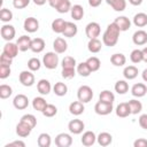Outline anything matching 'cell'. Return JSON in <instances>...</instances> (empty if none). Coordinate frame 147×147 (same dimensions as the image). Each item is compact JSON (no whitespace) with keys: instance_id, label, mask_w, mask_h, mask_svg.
Instances as JSON below:
<instances>
[{"instance_id":"obj_49","label":"cell","mask_w":147,"mask_h":147,"mask_svg":"<svg viewBox=\"0 0 147 147\" xmlns=\"http://www.w3.org/2000/svg\"><path fill=\"white\" fill-rule=\"evenodd\" d=\"M62 77L65 79H71L76 75V69L75 68H62Z\"/></svg>"},{"instance_id":"obj_50","label":"cell","mask_w":147,"mask_h":147,"mask_svg":"<svg viewBox=\"0 0 147 147\" xmlns=\"http://www.w3.org/2000/svg\"><path fill=\"white\" fill-rule=\"evenodd\" d=\"M10 65H5V64H0V78L1 79H6L7 77L10 76Z\"/></svg>"},{"instance_id":"obj_58","label":"cell","mask_w":147,"mask_h":147,"mask_svg":"<svg viewBox=\"0 0 147 147\" xmlns=\"http://www.w3.org/2000/svg\"><path fill=\"white\" fill-rule=\"evenodd\" d=\"M141 51H142V61L147 63V47L142 48Z\"/></svg>"},{"instance_id":"obj_5","label":"cell","mask_w":147,"mask_h":147,"mask_svg":"<svg viewBox=\"0 0 147 147\" xmlns=\"http://www.w3.org/2000/svg\"><path fill=\"white\" fill-rule=\"evenodd\" d=\"M18 79H20V83L26 87H30L34 84V75L32 74L31 70H23L20 74Z\"/></svg>"},{"instance_id":"obj_24","label":"cell","mask_w":147,"mask_h":147,"mask_svg":"<svg viewBox=\"0 0 147 147\" xmlns=\"http://www.w3.org/2000/svg\"><path fill=\"white\" fill-rule=\"evenodd\" d=\"M45 48V40L42 38H34L31 41V51L33 53H41Z\"/></svg>"},{"instance_id":"obj_40","label":"cell","mask_w":147,"mask_h":147,"mask_svg":"<svg viewBox=\"0 0 147 147\" xmlns=\"http://www.w3.org/2000/svg\"><path fill=\"white\" fill-rule=\"evenodd\" d=\"M86 63L88 64V67H90V69H91L92 72H93V71H98V70L100 69V65H101V62H100V60H99L96 56H91V57H88V59L86 60Z\"/></svg>"},{"instance_id":"obj_17","label":"cell","mask_w":147,"mask_h":147,"mask_svg":"<svg viewBox=\"0 0 147 147\" xmlns=\"http://www.w3.org/2000/svg\"><path fill=\"white\" fill-rule=\"evenodd\" d=\"M82 144L86 147H90L92 145H94V142L96 141V136L93 131H86L83 133L82 136V139H80Z\"/></svg>"},{"instance_id":"obj_32","label":"cell","mask_w":147,"mask_h":147,"mask_svg":"<svg viewBox=\"0 0 147 147\" xmlns=\"http://www.w3.org/2000/svg\"><path fill=\"white\" fill-rule=\"evenodd\" d=\"M101 47H102V44L98 38H93V39L88 40L87 48L91 53H99L101 51Z\"/></svg>"},{"instance_id":"obj_60","label":"cell","mask_w":147,"mask_h":147,"mask_svg":"<svg viewBox=\"0 0 147 147\" xmlns=\"http://www.w3.org/2000/svg\"><path fill=\"white\" fill-rule=\"evenodd\" d=\"M37 6H42V5H45L46 3V1H48V0H32Z\"/></svg>"},{"instance_id":"obj_33","label":"cell","mask_w":147,"mask_h":147,"mask_svg":"<svg viewBox=\"0 0 147 147\" xmlns=\"http://www.w3.org/2000/svg\"><path fill=\"white\" fill-rule=\"evenodd\" d=\"M37 144L39 147H49L52 144V138L48 133H40L37 139Z\"/></svg>"},{"instance_id":"obj_2","label":"cell","mask_w":147,"mask_h":147,"mask_svg":"<svg viewBox=\"0 0 147 147\" xmlns=\"http://www.w3.org/2000/svg\"><path fill=\"white\" fill-rule=\"evenodd\" d=\"M42 64L49 70L56 69V67L59 65V55H57V53L47 52L42 57Z\"/></svg>"},{"instance_id":"obj_19","label":"cell","mask_w":147,"mask_h":147,"mask_svg":"<svg viewBox=\"0 0 147 147\" xmlns=\"http://www.w3.org/2000/svg\"><path fill=\"white\" fill-rule=\"evenodd\" d=\"M84 110H85L84 103L82 101H79V100L78 101H74V102H71L69 105V111H70V114L75 115V116L82 115L84 113Z\"/></svg>"},{"instance_id":"obj_28","label":"cell","mask_w":147,"mask_h":147,"mask_svg":"<svg viewBox=\"0 0 147 147\" xmlns=\"http://www.w3.org/2000/svg\"><path fill=\"white\" fill-rule=\"evenodd\" d=\"M65 24H67V21H64L63 18H55L52 22V30L56 33H63Z\"/></svg>"},{"instance_id":"obj_11","label":"cell","mask_w":147,"mask_h":147,"mask_svg":"<svg viewBox=\"0 0 147 147\" xmlns=\"http://www.w3.org/2000/svg\"><path fill=\"white\" fill-rule=\"evenodd\" d=\"M85 127V124L83 123V121L80 119H71L69 123H68V129L71 133L74 134H79L83 132Z\"/></svg>"},{"instance_id":"obj_41","label":"cell","mask_w":147,"mask_h":147,"mask_svg":"<svg viewBox=\"0 0 147 147\" xmlns=\"http://www.w3.org/2000/svg\"><path fill=\"white\" fill-rule=\"evenodd\" d=\"M114 88L118 94H125L129 91V84L125 80H117Z\"/></svg>"},{"instance_id":"obj_29","label":"cell","mask_w":147,"mask_h":147,"mask_svg":"<svg viewBox=\"0 0 147 147\" xmlns=\"http://www.w3.org/2000/svg\"><path fill=\"white\" fill-rule=\"evenodd\" d=\"M133 24L138 28H144L147 25V14L145 13H138L133 17Z\"/></svg>"},{"instance_id":"obj_13","label":"cell","mask_w":147,"mask_h":147,"mask_svg":"<svg viewBox=\"0 0 147 147\" xmlns=\"http://www.w3.org/2000/svg\"><path fill=\"white\" fill-rule=\"evenodd\" d=\"M147 93V86L144 83H137L131 88V94L136 98H142Z\"/></svg>"},{"instance_id":"obj_35","label":"cell","mask_w":147,"mask_h":147,"mask_svg":"<svg viewBox=\"0 0 147 147\" xmlns=\"http://www.w3.org/2000/svg\"><path fill=\"white\" fill-rule=\"evenodd\" d=\"M46 106H47V102L41 96H37V98H34L32 100V107H33L34 110H38V111H41L42 113V110L45 109Z\"/></svg>"},{"instance_id":"obj_44","label":"cell","mask_w":147,"mask_h":147,"mask_svg":"<svg viewBox=\"0 0 147 147\" xmlns=\"http://www.w3.org/2000/svg\"><path fill=\"white\" fill-rule=\"evenodd\" d=\"M13 94V88L9 85L2 84L0 85V98L1 99H7Z\"/></svg>"},{"instance_id":"obj_15","label":"cell","mask_w":147,"mask_h":147,"mask_svg":"<svg viewBox=\"0 0 147 147\" xmlns=\"http://www.w3.org/2000/svg\"><path fill=\"white\" fill-rule=\"evenodd\" d=\"M53 48H54V52L55 53L62 54V53H64L68 49V44H67V41L63 38L59 37V38H56L53 41Z\"/></svg>"},{"instance_id":"obj_10","label":"cell","mask_w":147,"mask_h":147,"mask_svg":"<svg viewBox=\"0 0 147 147\" xmlns=\"http://www.w3.org/2000/svg\"><path fill=\"white\" fill-rule=\"evenodd\" d=\"M13 106L16 109H18V110L25 109L29 106V99H28V96L24 95V94H17L14 98V100H13Z\"/></svg>"},{"instance_id":"obj_51","label":"cell","mask_w":147,"mask_h":147,"mask_svg":"<svg viewBox=\"0 0 147 147\" xmlns=\"http://www.w3.org/2000/svg\"><path fill=\"white\" fill-rule=\"evenodd\" d=\"M31 0H13V6L16 9H23L29 6Z\"/></svg>"},{"instance_id":"obj_30","label":"cell","mask_w":147,"mask_h":147,"mask_svg":"<svg viewBox=\"0 0 147 147\" xmlns=\"http://www.w3.org/2000/svg\"><path fill=\"white\" fill-rule=\"evenodd\" d=\"M110 62L115 65V67H122L125 64L126 62V57L124 54L122 53H116V54H113L110 56Z\"/></svg>"},{"instance_id":"obj_1","label":"cell","mask_w":147,"mask_h":147,"mask_svg":"<svg viewBox=\"0 0 147 147\" xmlns=\"http://www.w3.org/2000/svg\"><path fill=\"white\" fill-rule=\"evenodd\" d=\"M119 33H121V30L118 29V26L114 22L108 24V26H107V29H106V31L103 32V36H102V42L108 47L115 46L118 41Z\"/></svg>"},{"instance_id":"obj_55","label":"cell","mask_w":147,"mask_h":147,"mask_svg":"<svg viewBox=\"0 0 147 147\" xmlns=\"http://www.w3.org/2000/svg\"><path fill=\"white\" fill-rule=\"evenodd\" d=\"M14 146L15 147H25V142L22 141V140H15L10 144H7L5 147H14Z\"/></svg>"},{"instance_id":"obj_46","label":"cell","mask_w":147,"mask_h":147,"mask_svg":"<svg viewBox=\"0 0 147 147\" xmlns=\"http://www.w3.org/2000/svg\"><path fill=\"white\" fill-rule=\"evenodd\" d=\"M0 20L3 23H7V22L11 21L13 20V13H11V10H9L7 8H2L0 10Z\"/></svg>"},{"instance_id":"obj_37","label":"cell","mask_w":147,"mask_h":147,"mask_svg":"<svg viewBox=\"0 0 147 147\" xmlns=\"http://www.w3.org/2000/svg\"><path fill=\"white\" fill-rule=\"evenodd\" d=\"M20 122L26 124V125L30 126L31 129H34V126L37 125V118H36L32 114H25V115H23V116L21 117V121H20Z\"/></svg>"},{"instance_id":"obj_8","label":"cell","mask_w":147,"mask_h":147,"mask_svg":"<svg viewBox=\"0 0 147 147\" xmlns=\"http://www.w3.org/2000/svg\"><path fill=\"white\" fill-rule=\"evenodd\" d=\"M0 32H1V37H2V39L7 40V41L13 40L14 37H15V34H16V30H15V28H14L13 25H10V24H5V25H2Z\"/></svg>"},{"instance_id":"obj_52","label":"cell","mask_w":147,"mask_h":147,"mask_svg":"<svg viewBox=\"0 0 147 147\" xmlns=\"http://www.w3.org/2000/svg\"><path fill=\"white\" fill-rule=\"evenodd\" d=\"M13 63V57H10L9 55L5 54L2 52L1 56H0V64H5V65H10Z\"/></svg>"},{"instance_id":"obj_54","label":"cell","mask_w":147,"mask_h":147,"mask_svg":"<svg viewBox=\"0 0 147 147\" xmlns=\"http://www.w3.org/2000/svg\"><path fill=\"white\" fill-rule=\"evenodd\" d=\"M139 125H140L142 129L147 130V114H142V115L139 117Z\"/></svg>"},{"instance_id":"obj_36","label":"cell","mask_w":147,"mask_h":147,"mask_svg":"<svg viewBox=\"0 0 147 147\" xmlns=\"http://www.w3.org/2000/svg\"><path fill=\"white\" fill-rule=\"evenodd\" d=\"M99 100L102 101V102H107V103H114L115 101V95L113 92L108 91V90H105L100 93L99 95Z\"/></svg>"},{"instance_id":"obj_9","label":"cell","mask_w":147,"mask_h":147,"mask_svg":"<svg viewBox=\"0 0 147 147\" xmlns=\"http://www.w3.org/2000/svg\"><path fill=\"white\" fill-rule=\"evenodd\" d=\"M23 28L29 33H33V32L38 31V29H39V22L34 17H28V18H25V21L23 23Z\"/></svg>"},{"instance_id":"obj_3","label":"cell","mask_w":147,"mask_h":147,"mask_svg":"<svg viewBox=\"0 0 147 147\" xmlns=\"http://www.w3.org/2000/svg\"><path fill=\"white\" fill-rule=\"evenodd\" d=\"M77 98L79 101H82L83 103H87L92 100L93 98V91L90 86L87 85H82L78 91H77Z\"/></svg>"},{"instance_id":"obj_25","label":"cell","mask_w":147,"mask_h":147,"mask_svg":"<svg viewBox=\"0 0 147 147\" xmlns=\"http://www.w3.org/2000/svg\"><path fill=\"white\" fill-rule=\"evenodd\" d=\"M31 131H32V129H31L30 126H28L26 124L22 123V122H20V123L16 125V134H17L18 137H21V138H25V137L30 136Z\"/></svg>"},{"instance_id":"obj_48","label":"cell","mask_w":147,"mask_h":147,"mask_svg":"<svg viewBox=\"0 0 147 147\" xmlns=\"http://www.w3.org/2000/svg\"><path fill=\"white\" fill-rule=\"evenodd\" d=\"M61 63H62V68H75L76 67V60L72 56H64Z\"/></svg>"},{"instance_id":"obj_6","label":"cell","mask_w":147,"mask_h":147,"mask_svg":"<svg viewBox=\"0 0 147 147\" xmlns=\"http://www.w3.org/2000/svg\"><path fill=\"white\" fill-rule=\"evenodd\" d=\"M94 111L101 116L109 115L113 111V103H107V102H102L99 100L94 106Z\"/></svg>"},{"instance_id":"obj_7","label":"cell","mask_w":147,"mask_h":147,"mask_svg":"<svg viewBox=\"0 0 147 147\" xmlns=\"http://www.w3.org/2000/svg\"><path fill=\"white\" fill-rule=\"evenodd\" d=\"M72 144V138L69 133H59L55 137V145L57 147H69Z\"/></svg>"},{"instance_id":"obj_39","label":"cell","mask_w":147,"mask_h":147,"mask_svg":"<svg viewBox=\"0 0 147 147\" xmlns=\"http://www.w3.org/2000/svg\"><path fill=\"white\" fill-rule=\"evenodd\" d=\"M129 106H130V109H131V114H133V115H137L142 110V103L139 100H136V99L130 100Z\"/></svg>"},{"instance_id":"obj_45","label":"cell","mask_w":147,"mask_h":147,"mask_svg":"<svg viewBox=\"0 0 147 147\" xmlns=\"http://www.w3.org/2000/svg\"><path fill=\"white\" fill-rule=\"evenodd\" d=\"M56 113H57V108L54 105H51V103H47V106L42 110V115L46 116V117H53V116L56 115Z\"/></svg>"},{"instance_id":"obj_14","label":"cell","mask_w":147,"mask_h":147,"mask_svg":"<svg viewBox=\"0 0 147 147\" xmlns=\"http://www.w3.org/2000/svg\"><path fill=\"white\" fill-rule=\"evenodd\" d=\"M114 23L118 26V29L121 30V32L127 31L130 29V26H131V21L126 16H118V17H116L115 21H114Z\"/></svg>"},{"instance_id":"obj_38","label":"cell","mask_w":147,"mask_h":147,"mask_svg":"<svg viewBox=\"0 0 147 147\" xmlns=\"http://www.w3.org/2000/svg\"><path fill=\"white\" fill-rule=\"evenodd\" d=\"M77 72L82 76V77H88L91 75V69L88 67V64L85 62H80L79 64H77Z\"/></svg>"},{"instance_id":"obj_43","label":"cell","mask_w":147,"mask_h":147,"mask_svg":"<svg viewBox=\"0 0 147 147\" xmlns=\"http://www.w3.org/2000/svg\"><path fill=\"white\" fill-rule=\"evenodd\" d=\"M71 3H70V1L69 0H62V2L57 6V8H56V11L57 13H60V14H65V13H68L69 10H71Z\"/></svg>"},{"instance_id":"obj_56","label":"cell","mask_w":147,"mask_h":147,"mask_svg":"<svg viewBox=\"0 0 147 147\" xmlns=\"http://www.w3.org/2000/svg\"><path fill=\"white\" fill-rule=\"evenodd\" d=\"M61 2H62V0H48L49 6H51V7H53L54 9H56V8H57V6H59Z\"/></svg>"},{"instance_id":"obj_42","label":"cell","mask_w":147,"mask_h":147,"mask_svg":"<svg viewBox=\"0 0 147 147\" xmlns=\"http://www.w3.org/2000/svg\"><path fill=\"white\" fill-rule=\"evenodd\" d=\"M40 67H41V62H40V60L37 59V57H31V59L28 61V68H29V70H31V71H38V70L40 69Z\"/></svg>"},{"instance_id":"obj_4","label":"cell","mask_w":147,"mask_h":147,"mask_svg":"<svg viewBox=\"0 0 147 147\" xmlns=\"http://www.w3.org/2000/svg\"><path fill=\"white\" fill-rule=\"evenodd\" d=\"M100 32H101V28L100 24L96 22H90L85 28V33L88 39L98 38L100 36Z\"/></svg>"},{"instance_id":"obj_57","label":"cell","mask_w":147,"mask_h":147,"mask_svg":"<svg viewBox=\"0 0 147 147\" xmlns=\"http://www.w3.org/2000/svg\"><path fill=\"white\" fill-rule=\"evenodd\" d=\"M101 2H102V0H88V5L91 7H98L101 5Z\"/></svg>"},{"instance_id":"obj_18","label":"cell","mask_w":147,"mask_h":147,"mask_svg":"<svg viewBox=\"0 0 147 147\" xmlns=\"http://www.w3.org/2000/svg\"><path fill=\"white\" fill-rule=\"evenodd\" d=\"M31 41H32V39L29 36H21L17 39L16 44H17V46H18L21 52H25V51L31 48Z\"/></svg>"},{"instance_id":"obj_20","label":"cell","mask_w":147,"mask_h":147,"mask_svg":"<svg viewBox=\"0 0 147 147\" xmlns=\"http://www.w3.org/2000/svg\"><path fill=\"white\" fill-rule=\"evenodd\" d=\"M18 51H20V48H18V46H17V44H14V42H10V41H8L5 46H3V53L5 54H7V55H9L10 57H16L17 56V54H18Z\"/></svg>"},{"instance_id":"obj_47","label":"cell","mask_w":147,"mask_h":147,"mask_svg":"<svg viewBox=\"0 0 147 147\" xmlns=\"http://www.w3.org/2000/svg\"><path fill=\"white\" fill-rule=\"evenodd\" d=\"M130 59L133 63H140L142 61V51L141 49H133L130 54Z\"/></svg>"},{"instance_id":"obj_16","label":"cell","mask_w":147,"mask_h":147,"mask_svg":"<svg viewBox=\"0 0 147 147\" xmlns=\"http://www.w3.org/2000/svg\"><path fill=\"white\" fill-rule=\"evenodd\" d=\"M116 115L121 118H125L131 115V109L129 106V102H121L116 107Z\"/></svg>"},{"instance_id":"obj_61","label":"cell","mask_w":147,"mask_h":147,"mask_svg":"<svg viewBox=\"0 0 147 147\" xmlns=\"http://www.w3.org/2000/svg\"><path fill=\"white\" fill-rule=\"evenodd\" d=\"M141 76H142V79H144V80H145V82L147 83V68H146V69H145V70L142 71Z\"/></svg>"},{"instance_id":"obj_27","label":"cell","mask_w":147,"mask_h":147,"mask_svg":"<svg viewBox=\"0 0 147 147\" xmlns=\"http://www.w3.org/2000/svg\"><path fill=\"white\" fill-rule=\"evenodd\" d=\"M106 2L116 11H123L126 8V0H106Z\"/></svg>"},{"instance_id":"obj_12","label":"cell","mask_w":147,"mask_h":147,"mask_svg":"<svg viewBox=\"0 0 147 147\" xmlns=\"http://www.w3.org/2000/svg\"><path fill=\"white\" fill-rule=\"evenodd\" d=\"M132 41L137 46H142L147 42V32L144 30H138L132 36Z\"/></svg>"},{"instance_id":"obj_34","label":"cell","mask_w":147,"mask_h":147,"mask_svg":"<svg viewBox=\"0 0 147 147\" xmlns=\"http://www.w3.org/2000/svg\"><path fill=\"white\" fill-rule=\"evenodd\" d=\"M53 91L57 96H64L68 92V86L62 82H57L53 86Z\"/></svg>"},{"instance_id":"obj_31","label":"cell","mask_w":147,"mask_h":147,"mask_svg":"<svg viewBox=\"0 0 147 147\" xmlns=\"http://www.w3.org/2000/svg\"><path fill=\"white\" fill-rule=\"evenodd\" d=\"M70 13H71V17H72L74 20L79 21V20H82L83 16H84V8H83V6H80V5H74V6L71 7Z\"/></svg>"},{"instance_id":"obj_22","label":"cell","mask_w":147,"mask_h":147,"mask_svg":"<svg viewBox=\"0 0 147 147\" xmlns=\"http://www.w3.org/2000/svg\"><path fill=\"white\" fill-rule=\"evenodd\" d=\"M96 141L100 146L102 147H106V146H109L113 141V136L108 132H101L99 133V136L96 137Z\"/></svg>"},{"instance_id":"obj_21","label":"cell","mask_w":147,"mask_h":147,"mask_svg":"<svg viewBox=\"0 0 147 147\" xmlns=\"http://www.w3.org/2000/svg\"><path fill=\"white\" fill-rule=\"evenodd\" d=\"M37 90H38V92L40 94L47 95L51 92V90H52V85H51V83L47 79H40L37 83Z\"/></svg>"},{"instance_id":"obj_26","label":"cell","mask_w":147,"mask_h":147,"mask_svg":"<svg viewBox=\"0 0 147 147\" xmlns=\"http://www.w3.org/2000/svg\"><path fill=\"white\" fill-rule=\"evenodd\" d=\"M123 76H124L125 79H129V80L134 79L138 76V68L134 67V65H127V67H125L124 70H123Z\"/></svg>"},{"instance_id":"obj_59","label":"cell","mask_w":147,"mask_h":147,"mask_svg":"<svg viewBox=\"0 0 147 147\" xmlns=\"http://www.w3.org/2000/svg\"><path fill=\"white\" fill-rule=\"evenodd\" d=\"M129 2L133 6H140L142 3V0H129Z\"/></svg>"},{"instance_id":"obj_53","label":"cell","mask_w":147,"mask_h":147,"mask_svg":"<svg viewBox=\"0 0 147 147\" xmlns=\"http://www.w3.org/2000/svg\"><path fill=\"white\" fill-rule=\"evenodd\" d=\"M134 147H147V139L144 138H139L133 142Z\"/></svg>"},{"instance_id":"obj_23","label":"cell","mask_w":147,"mask_h":147,"mask_svg":"<svg viewBox=\"0 0 147 147\" xmlns=\"http://www.w3.org/2000/svg\"><path fill=\"white\" fill-rule=\"evenodd\" d=\"M78 32V29H77V25L72 22H67L65 24V28H64V31H63V36L67 37V38H72L77 34Z\"/></svg>"}]
</instances>
